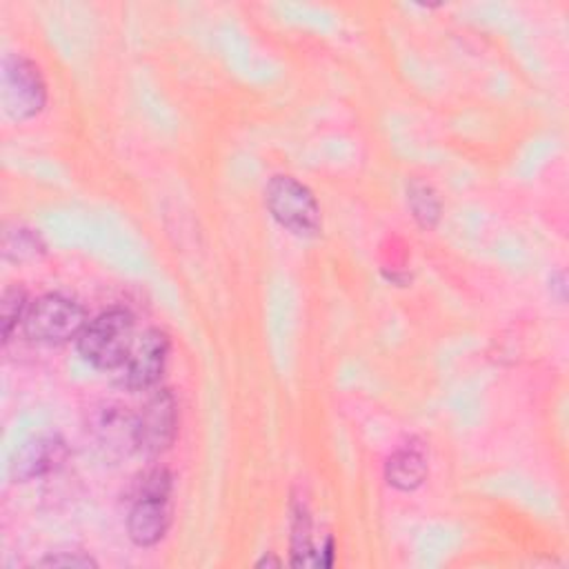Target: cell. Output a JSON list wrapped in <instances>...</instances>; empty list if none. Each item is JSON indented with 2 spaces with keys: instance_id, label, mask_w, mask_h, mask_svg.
Here are the masks:
<instances>
[{
  "instance_id": "obj_1",
  "label": "cell",
  "mask_w": 569,
  "mask_h": 569,
  "mask_svg": "<svg viewBox=\"0 0 569 569\" xmlns=\"http://www.w3.org/2000/svg\"><path fill=\"white\" fill-rule=\"evenodd\" d=\"M133 347V316L124 309H109L87 322L78 336L80 356L98 369H118Z\"/></svg>"
},
{
  "instance_id": "obj_2",
  "label": "cell",
  "mask_w": 569,
  "mask_h": 569,
  "mask_svg": "<svg viewBox=\"0 0 569 569\" xmlns=\"http://www.w3.org/2000/svg\"><path fill=\"white\" fill-rule=\"evenodd\" d=\"M264 204L271 218L298 238H313L322 229V213L309 187L291 176H273L264 187Z\"/></svg>"
},
{
  "instance_id": "obj_3",
  "label": "cell",
  "mask_w": 569,
  "mask_h": 569,
  "mask_svg": "<svg viewBox=\"0 0 569 569\" xmlns=\"http://www.w3.org/2000/svg\"><path fill=\"white\" fill-rule=\"evenodd\" d=\"M22 327L27 338L36 342L58 345L73 338L78 340V336L87 327V313L71 298H64L60 293H47L29 305Z\"/></svg>"
},
{
  "instance_id": "obj_4",
  "label": "cell",
  "mask_w": 569,
  "mask_h": 569,
  "mask_svg": "<svg viewBox=\"0 0 569 569\" xmlns=\"http://www.w3.org/2000/svg\"><path fill=\"white\" fill-rule=\"evenodd\" d=\"M2 104L13 120H31L47 104L40 69L24 56H9L2 64Z\"/></svg>"
},
{
  "instance_id": "obj_5",
  "label": "cell",
  "mask_w": 569,
  "mask_h": 569,
  "mask_svg": "<svg viewBox=\"0 0 569 569\" xmlns=\"http://www.w3.org/2000/svg\"><path fill=\"white\" fill-rule=\"evenodd\" d=\"M178 433V405L169 389L156 391L136 416V449L147 456L167 451Z\"/></svg>"
},
{
  "instance_id": "obj_6",
  "label": "cell",
  "mask_w": 569,
  "mask_h": 569,
  "mask_svg": "<svg viewBox=\"0 0 569 569\" xmlns=\"http://www.w3.org/2000/svg\"><path fill=\"white\" fill-rule=\"evenodd\" d=\"M169 356V338L160 329H147L131 347L127 362L122 365V385L129 391L151 389L164 371Z\"/></svg>"
},
{
  "instance_id": "obj_7",
  "label": "cell",
  "mask_w": 569,
  "mask_h": 569,
  "mask_svg": "<svg viewBox=\"0 0 569 569\" xmlns=\"http://www.w3.org/2000/svg\"><path fill=\"white\" fill-rule=\"evenodd\" d=\"M67 456H69V449L60 436L47 433V436L31 438L18 449L11 462V476L20 482L40 478L49 471H56L67 460Z\"/></svg>"
},
{
  "instance_id": "obj_8",
  "label": "cell",
  "mask_w": 569,
  "mask_h": 569,
  "mask_svg": "<svg viewBox=\"0 0 569 569\" xmlns=\"http://www.w3.org/2000/svg\"><path fill=\"white\" fill-rule=\"evenodd\" d=\"M169 529V496L138 493L127 516V531L133 545L153 547Z\"/></svg>"
},
{
  "instance_id": "obj_9",
  "label": "cell",
  "mask_w": 569,
  "mask_h": 569,
  "mask_svg": "<svg viewBox=\"0 0 569 569\" xmlns=\"http://www.w3.org/2000/svg\"><path fill=\"white\" fill-rule=\"evenodd\" d=\"M91 431L109 449H118L120 453L136 449V416H129L118 405L102 407L93 418Z\"/></svg>"
},
{
  "instance_id": "obj_10",
  "label": "cell",
  "mask_w": 569,
  "mask_h": 569,
  "mask_svg": "<svg viewBox=\"0 0 569 569\" xmlns=\"http://www.w3.org/2000/svg\"><path fill=\"white\" fill-rule=\"evenodd\" d=\"M385 478L391 487L400 491H413L427 478V460L418 449H411V447L398 449L385 462Z\"/></svg>"
},
{
  "instance_id": "obj_11",
  "label": "cell",
  "mask_w": 569,
  "mask_h": 569,
  "mask_svg": "<svg viewBox=\"0 0 569 569\" xmlns=\"http://www.w3.org/2000/svg\"><path fill=\"white\" fill-rule=\"evenodd\" d=\"M407 204H409V211H411L413 220L418 222V227L429 231L438 224L440 213H442V202L429 182L413 178L407 184Z\"/></svg>"
},
{
  "instance_id": "obj_12",
  "label": "cell",
  "mask_w": 569,
  "mask_h": 569,
  "mask_svg": "<svg viewBox=\"0 0 569 569\" xmlns=\"http://www.w3.org/2000/svg\"><path fill=\"white\" fill-rule=\"evenodd\" d=\"M291 565L293 567H318V551L311 540V520L305 505L293 507L291 522Z\"/></svg>"
},
{
  "instance_id": "obj_13",
  "label": "cell",
  "mask_w": 569,
  "mask_h": 569,
  "mask_svg": "<svg viewBox=\"0 0 569 569\" xmlns=\"http://www.w3.org/2000/svg\"><path fill=\"white\" fill-rule=\"evenodd\" d=\"M2 251H4V258L13 260V262L36 260V258H40L44 253V242H42V238L33 229L16 227V229L4 233Z\"/></svg>"
},
{
  "instance_id": "obj_14",
  "label": "cell",
  "mask_w": 569,
  "mask_h": 569,
  "mask_svg": "<svg viewBox=\"0 0 569 569\" xmlns=\"http://www.w3.org/2000/svg\"><path fill=\"white\" fill-rule=\"evenodd\" d=\"M29 309L27 293L20 287H7L0 302V320H2V340L7 342L13 333V329L24 320Z\"/></svg>"
},
{
  "instance_id": "obj_15",
  "label": "cell",
  "mask_w": 569,
  "mask_h": 569,
  "mask_svg": "<svg viewBox=\"0 0 569 569\" xmlns=\"http://www.w3.org/2000/svg\"><path fill=\"white\" fill-rule=\"evenodd\" d=\"M38 567H76V569H96L98 562L82 553V551H58V553H49L42 560L36 562Z\"/></svg>"
},
{
  "instance_id": "obj_16",
  "label": "cell",
  "mask_w": 569,
  "mask_h": 569,
  "mask_svg": "<svg viewBox=\"0 0 569 569\" xmlns=\"http://www.w3.org/2000/svg\"><path fill=\"white\" fill-rule=\"evenodd\" d=\"M549 289H551V296H556L560 302L565 300V289H567V284H565V273L562 271H558V273H553L551 278H549Z\"/></svg>"
},
{
  "instance_id": "obj_17",
  "label": "cell",
  "mask_w": 569,
  "mask_h": 569,
  "mask_svg": "<svg viewBox=\"0 0 569 569\" xmlns=\"http://www.w3.org/2000/svg\"><path fill=\"white\" fill-rule=\"evenodd\" d=\"M256 565H258V567H280V560L269 553V556H262Z\"/></svg>"
}]
</instances>
